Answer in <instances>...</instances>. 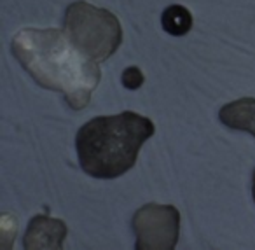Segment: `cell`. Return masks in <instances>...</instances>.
I'll use <instances>...</instances> for the list:
<instances>
[{
    "label": "cell",
    "instance_id": "cell-1",
    "mask_svg": "<svg viewBox=\"0 0 255 250\" xmlns=\"http://www.w3.org/2000/svg\"><path fill=\"white\" fill-rule=\"evenodd\" d=\"M12 53L37 84L63 93L74 110L88 107L102 81L98 61L82 53L61 30H19L12 39Z\"/></svg>",
    "mask_w": 255,
    "mask_h": 250
},
{
    "label": "cell",
    "instance_id": "cell-2",
    "mask_svg": "<svg viewBox=\"0 0 255 250\" xmlns=\"http://www.w3.org/2000/svg\"><path fill=\"white\" fill-rule=\"evenodd\" d=\"M156 131L142 114L126 112L88 121L75 137L81 168L96 179H116L135 166L142 145Z\"/></svg>",
    "mask_w": 255,
    "mask_h": 250
},
{
    "label": "cell",
    "instance_id": "cell-3",
    "mask_svg": "<svg viewBox=\"0 0 255 250\" xmlns=\"http://www.w3.org/2000/svg\"><path fill=\"white\" fill-rule=\"evenodd\" d=\"M63 26L68 39L98 63L112 56L123 42V28L116 14L82 0L67 7Z\"/></svg>",
    "mask_w": 255,
    "mask_h": 250
},
{
    "label": "cell",
    "instance_id": "cell-4",
    "mask_svg": "<svg viewBox=\"0 0 255 250\" xmlns=\"http://www.w3.org/2000/svg\"><path fill=\"white\" fill-rule=\"evenodd\" d=\"M136 250H173L180 235V214L171 205L149 203L133 215Z\"/></svg>",
    "mask_w": 255,
    "mask_h": 250
},
{
    "label": "cell",
    "instance_id": "cell-5",
    "mask_svg": "<svg viewBox=\"0 0 255 250\" xmlns=\"http://www.w3.org/2000/svg\"><path fill=\"white\" fill-rule=\"evenodd\" d=\"M67 233V224L60 219L47 217V215H35L26 229L23 247L28 250H60L63 249Z\"/></svg>",
    "mask_w": 255,
    "mask_h": 250
},
{
    "label": "cell",
    "instance_id": "cell-6",
    "mask_svg": "<svg viewBox=\"0 0 255 250\" xmlns=\"http://www.w3.org/2000/svg\"><path fill=\"white\" fill-rule=\"evenodd\" d=\"M219 117L227 128L255 137V98H240L220 109Z\"/></svg>",
    "mask_w": 255,
    "mask_h": 250
},
{
    "label": "cell",
    "instance_id": "cell-7",
    "mask_svg": "<svg viewBox=\"0 0 255 250\" xmlns=\"http://www.w3.org/2000/svg\"><path fill=\"white\" fill-rule=\"evenodd\" d=\"M161 25H163L164 32H168L170 35L175 37L187 35L192 28V14L184 5L173 4L163 11Z\"/></svg>",
    "mask_w": 255,
    "mask_h": 250
},
{
    "label": "cell",
    "instance_id": "cell-8",
    "mask_svg": "<svg viewBox=\"0 0 255 250\" xmlns=\"http://www.w3.org/2000/svg\"><path fill=\"white\" fill-rule=\"evenodd\" d=\"M123 84L128 89H138L143 84V72L138 67H128L123 72Z\"/></svg>",
    "mask_w": 255,
    "mask_h": 250
},
{
    "label": "cell",
    "instance_id": "cell-9",
    "mask_svg": "<svg viewBox=\"0 0 255 250\" xmlns=\"http://www.w3.org/2000/svg\"><path fill=\"white\" fill-rule=\"evenodd\" d=\"M252 193H254V200H255V172H254V184H252Z\"/></svg>",
    "mask_w": 255,
    "mask_h": 250
}]
</instances>
